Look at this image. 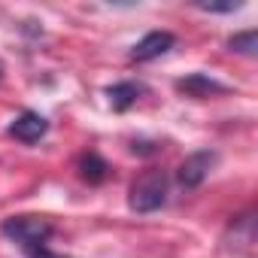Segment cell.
Masks as SVG:
<instances>
[{"label":"cell","mask_w":258,"mask_h":258,"mask_svg":"<svg viewBox=\"0 0 258 258\" xmlns=\"http://www.w3.org/2000/svg\"><path fill=\"white\" fill-rule=\"evenodd\" d=\"M198 10H204V13H234V10H240V4H198Z\"/></svg>","instance_id":"obj_10"},{"label":"cell","mask_w":258,"mask_h":258,"mask_svg":"<svg viewBox=\"0 0 258 258\" xmlns=\"http://www.w3.org/2000/svg\"><path fill=\"white\" fill-rule=\"evenodd\" d=\"M79 176H82L85 182L97 185V182H103V179L109 176V164H106L97 152H85V155L79 158Z\"/></svg>","instance_id":"obj_8"},{"label":"cell","mask_w":258,"mask_h":258,"mask_svg":"<svg viewBox=\"0 0 258 258\" xmlns=\"http://www.w3.org/2000/svg\"><path fill=\"white\" fill-rule=\"evenodd\" d=\"M216 158H219V155H216V152H210V149H201V152L188 155V158L179 164V173H176L179 185H185V188H198V185L210 176V170H213Z\"/></svg>","instance_id":"obj_3"},{"label":"cell","mask_w":258,"mask_h":258,"mask_svg":"<svg viewBox=\"0 0 258 258\" xmlns=\"http://www.w3.org/2000/svg\"><path fill=\"white\" fill-rule=\"evenodd\" d=\"M140 94H143V85H137V82H115V85H109V88H106L109 106H112V109H118V112H124L127 106H134Z\"/></svg>","instance_id":"obj_7"},{"label":"cell","mask_w":258,"mask_h":258,"mask_svg":"<svg viewBox=\"0 0 258 258\" xmlns=\"http://www.w3.org/2000/svg\"><path fill=\"white\" fill-rule=\"evenodd\" d=\"M0 231H4L10 240H16L31 255L46 249V240L52 237V225L43 216H13V219H7L0 225Z\"/></svg>","instance_id":"obj_1"},{"label":"cell","mask_w":258,"mask_h":258,"mask_svg":"<svg viewBox=\"0 0 258 258\" xmlns=\"http://www.w3.org/2000/svg\"><path fill=\"white\" fill-rule=\"evenodd\" d=\"M46 131H49V121H46L40 112H34V109H25V112L16 115L13 124H10V137H16V140H22V143H37Z\"/></svg>","instance_id":"obj_5"},{"label":"cell","mask_w":258,"mask_h":258,"mask_svg":"<svg viewBox=\"0 0 258 258\" xmlns=\"http://www.w3.org/2000/svg\"><path fill=\"white\" fill-rule=\"evenodd\" d=\"M131 210L137 213H155L167 201V173L164 170H146L131 185Z\"/></svg>","instance_id":"obj_2"},{"label":"cell","mask_w":258,"mask_h":258,"mask_svg":"<svg viewBox=\"0 0 258 258\" xmlns=\"http://www.w3.org/2000/svg\"><path fill=\"white\" fill-rule=\"evenodd\" d=\"M34 258H67V255H58V252H49V249H40V252H34Z\"/></svg>","instance_id":"obj_11"},{"label":"cell","mask_w":258,"mask_h":258,"mask_svg":"<svg viewBox=\"0 0 258 258\" xmlns=\"http://www.w3.org/2000/svg\"><path fill=\"white\" fill-rule=\"evenodd\" d=\"M228 46H231L234 52H240V55L252 58V55H255V49H258V34H255V31H243V34H234V37L228 40Z\"/></svg>","instance_id":"obj_9"},{"label":"cell","mask_w":258,"mask_h":258,"mask_svg":"<svg viewBox=\"0 0 258 258\" xmlns=\"http://www.w3.org/2000/svg\"><path fill=\"white\" fill-rule=\"evenodd\" d=\"M176 88L185 91V94H191V97H210V94H222L225 91V85L216 82V79H210L207 73H191V76L179 79Z\"/></svg>","instance_id":"obj_6"},{"label":"cell","mask_w":258,"mask_h":258,"mask_svg":"<svg viewBox=\"0 0 258 258\" xmlns=\"http://www.w3.org/2000/svg\"><path fill=\"white\" fill-rule=\"evenodd\" d=\"M176 46V37L170 34V31H152V34H146L134 49H131V61H155V58H161V55H167L170 49Z\"/></svg>","instance_id":"obj_4"}]
</instances>
